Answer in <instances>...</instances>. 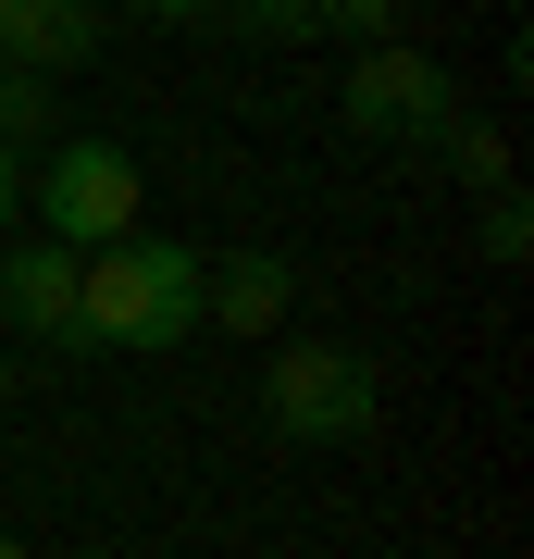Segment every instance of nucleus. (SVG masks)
Instances as JSON below:
<instances>
[{
    "label": "nucleus",
    "instance_id": "obj_1",
    "mask_svg": "<svg viewBox=\"0 0 534 559\" xmlns=\"http://www.w3.org/2000/svg\"><path fill=\"white\" fill-rule=\"evenodd\" d=\"M199 274L212 261L175 237H112L75 261V348H175L199 336Z\"/></svg>",
    "mask_w": 534,
    "mask_h": 559
},
{
    "label": "nucleus",
    "instance_id": "obj_2",
    "mask_svg": "<svg viewBox=\"0 0 534 559\" xmlns=\"http://www.w3.org/2000/svg\"><path fill=\"white\" fill-rule=\"evenodd\" d=\"M373 360L360 348H323V336H298L261 360V423H274L286 448H348V436H373Z\"/></svg>",
    "mask_w": 534,
    "mask_h": 559
},
{
    "label": "nucleus",
    "instance_id": "obj_3",
    "mask_svg": "<svg viewBox=\"0 0 534 559\" xmlns=\"http://www.w3.org/2000/svg\"><path fill=\"white\" fill-rule=\"evenodd\" d=\"M25 200H38V224L87 261V249L138 237V150H112V138H62V150L38 162V187H25Z\"/></svg>",
    "mask_w": 534,
    "mask_h": 559
},
{
    "label": "nucleus",
    "instance_id": "obj_4",
    "mask_svg": "<svg viewBox=\"0 0 534 559\" xmlns=\"http://www.w3.org/2000/svg\"><path fill=\"white\" fill-rule=\"evenodd\" d=\"M336 112H348V138H436V124L460 112V87H448V62H436V50H411V38H373V50L348 62Z\"/></svg>",
    "mask_w": 534,
    "mask_h": 559
},
{
    "label": "nucleus",
    "instance_id": "obj_5",
    "mask_svg": "<svg viewBox=\"0 0 534 559\" xmlns=\"http://www.w3.org/2000/svg\"><path fill=\"white\" fill-rule=\"evenodd\" d=\"M0 323L75 348V249L62 237H0Z\"/></svg>",
    "mask_w": 534,
    "mask_h": 559
},
{
    "label": "nucleus",
    "instance_id": "obj_6",
    "mask_svg": "<svg viewBox=\"0 0 534 559\" xmlns=\"http://www.w3.org/2000/svg\"><path fill=\"white\" fill-rule=\"evenodd\" d=\"M286 299H298V274H286L274 249H237V261H212V274H199V323H224V336L286 323Z\"/></svg>",
    "mask_w": 534,
    "mask_h": 559
},
{
    "label": "nucleus",
    "instance_id": "obj_7",
    "mask_svg": "<svg viewBox=\"0 0 534 559\" xmlns=\"http://www.w3.org/2000/svg\"><path fill=\"white\" fill-rule=\"evenodd\" d=\"M87 50H99V0H38V13H25V38L0 50V62H25V75H75Z\"/></svg>",
    "mask_w": 534,
    "mask_h": 559
},
{
    "label": "nucleus",
    "instance_id": "obj_8",
    "mask_svg": "<svg viewBox=\"0 0 534 559\" xmlns=\"http://www.w3.org/2000/svg\"><path fill=\"white\" fill-rule=\"evenodd\" d=\"M436 150H448V175L473 187V200H497V187H510V138H497V124L448 112V124H436Z\"/></svg>",
    "mask_w": 534,
    "mask_h": 559
},
{
    "label": "nucleus",
    "instance_id": "obj_9",
    "mask_svg": "<svg viewBox=\"0 0 534 559\" xmlns=\"http://www.w3.org/2000/svg\"><path fill=\"white\" fill-rule=\"evenodd\" d=\"M212 25H237V38H261V50H298V38H323V0H224Z\"/></svg>",
    "mask_w": 534,
    "mask_h": 559
},
{
    "label": "nucleus",
    "instance_id": "obj_10",
    "mask_svg": "<svg viewBox=\"0 0 534 559\" xmlns=\"http://www.w3.org/2000/svg\"><path fill=\"white\" fill-rule=\"evenodd\" d=\"M50 124V75H25V62H0V150H25Z\"/></svg>",
    "mask_w": 534,
    "mask_h": 559
},
{
    "label": "nucleus",
    "instance_id": "obj_11",
    "mask_svg": "<svg viewBox=\"0 0 534 559\" xmlns=\"http://www.w3.org/2000/svg\"><path fill=\"white\" fill-rule=\"evenodd\" d=\"M485 261H497V274H522V261H534V212H522V187H497V200H485Z\"/></svg>",
    "mask_w": 534,
    "mask_h": 559
},
{
    "label": "nucleus",
    "instance_id": "obj_12",
    "mask_svg": "<svg viewBox=\"0 0 534 559\" xmlns=\"http://www.w3.org/2000/svg\"><path fill=\"white\" fill-rule=\"evenodd\" d=\"M397 25H411V0H323V38H397Z\"/></svg>",
    "mask_w": 534,
    "mask_h": 559
},
{
    "label": "nucleus",
    "instance_id": "obj_13",
    "mask_svg": "<svg viewBox=\"0 0 534 559\" xmlns=\"http://www.w3.org/2000/svg\"><path fill=\"white\" fill-rule=\"evenodd\" d=\"M124 13H150V25H212L224 0H124Z\"/></svg>",
    "mask_w": 534,
    "mask_h": 559
},
{
    "label": "nucleus",
    "instance_id": "obj_14",
    "mask_svg": "<svg viewBox=\"0 0 534 559\" xmlns=\"http://www.w3.org/2000/svg\"><path fill=\"white\" fill-rule=\"evenodd\" d=\"M13 212H25V150H0V237H13Z\"/></svg>",
    "mask_w": 534,
    "mask_h": 559
},
{
    "label": "nucleus",
    "instance_id": "obj_15",
    "mask_svg": "<svg viewBox=\"0 0 534 559\" xmlns=\"http://www.w3.org/2000/svg\"><path fill=\"white\" fill-rule=\"evenodd\" d=\"M25 13H38V0H0V50H13V38H25Z\"/></svg>",
    "mask_w": 534,
    "mask_h": 559
},
{
    "label": "nucleus",
    "instance_id": "obj_16",
    "mask_svg": "<svg viewBox=\"0 0 534 559\" xmlns=\"http://www.w3.org/2000/svg\"><path fill=\"white\" fill-rule=\"evenodd\" d=\"M0 559H38V547H25V535H0Z\"/></svg>",
    "mask_w": 534,
    "mask_h": 559
},
{
    "label": "nucleus",
    "instance_id": "obj_17",
    "mask_svg": "<svg viewBox=\"0 0 534 559\" xmlns=\"http://www.w3.org/2000/svg\"><path fill=\"white\" fill-rule=\"evenodd\" d=\"M0 399H13V360H0Z\"/></svg>",
    "mask_w": 534,
    "mask_h": 559
}]
</instances>
